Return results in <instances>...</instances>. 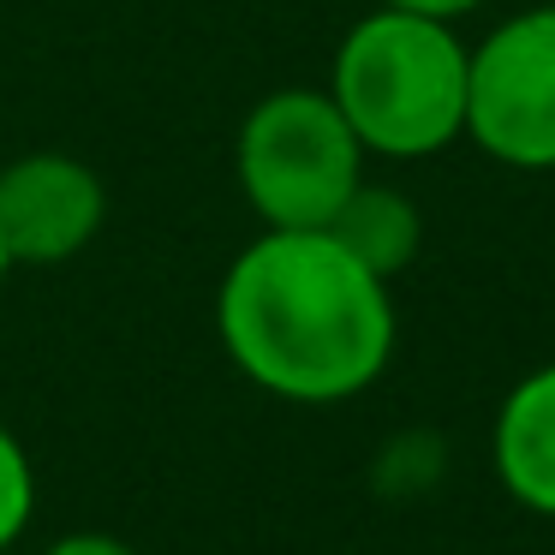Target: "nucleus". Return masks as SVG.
Returning a JSON list of instances; mask_svg holds the SVG:
<instances>
[{
	"label": "nucleus",
	"instance_id": "1",
	"mask_svg": "<svg viewBox=\"0 0 555 555\" xmlns=\"http://www.w3.org/2000/svg\"><path fill=\"white\" fill-rule=\"evenodd\" d=\"M216 335L263 395L340 406L395 359V299L328 228H263L216 287Z\"/></svg>",
	"mask_w": 555,
	"mask_h": 555
},
{
	"label": "nucleus",
	"instance_id": "2",
	"mask_svg": "<svg viewBox=\"0 0 555 555\" xmlns=\"http://www.w3.org/2000/svg\"><path fill=\"white\" fill-rule=\"evenodd\" d=\"M466 73L472 49L448 18L376 7L340 37L328 96L364 156L424 162L466 138Z\"/></svg>",
	"mask_w": 555,
	"mask_h": 555
},
{
	"label": "nucleus",
	"instance_id": "3",
	"mask_svg": "<svg viewBox=\"0 0 555 555\" xmlns=\"http://www.w3.org/2000/svg\"><path fill=\"white\" fill-rule=\"evenodd\" d=\"M233 173L263 228H328L364 180V144L328 90H269L240 120Z\"/></svg>",
	"mask_w": 555,
	"mask_h": 555
},
{
	"label": "nucleus",
	"instance_id": "4",
	"mask_svg": "<svg viewBox=\"0 0 555 555\" xmlns=\"http://www.w3.org/2000/svg\"><path fill=\"white\" fill-rule=\"evenodd\" d=\"M466 138L519 173H555V0L502 18L472 49Z\"/></svg>",
	"mask_w": 555,
	"mask_h": 555
},
{
	"label": "nucleus",
	"instance_id": "5",
	"mask_svg": "<svg viewBox=\"0 0 555 555\" xmlns=\"http://www.w3.org/2000/svg\"><path fill=\"white\" fill-rule=\"evenodd\" d=\"M108 221V185L66 150H30L0 168V245L30 269L73 263Z\"/></svg>",
	"mask_w": 555,
	"mask_h": 555
},
{
	"label": "nucleus",
	"instance_id": "6",
	"mask_svg": "<svg viewBox=\"0 0 555 555\" xmlns=\"http://www.w3.org/2000/svg\"><path fill=\"white\" fill-rule=\"evenodd\" d=\"M490 460L502 490L526 514L555 519V364L526 371L495 406Z\"/></svg>",
	"mask_w": 555,
	"mask_h": 555
},
{
	"label": "nucleus",
	"instance_id": "7",
	"mask_svg": "<svg viewBox=\"0 0 555 555\" xmlns=\"http://www.w3.org/2000/svg\"><path fill=\"white\" fill-rule=\"evenodd\" d=\"M328 233H335L371 275L395 281L400 269H412V257H418V245H424V216L406 192L359 180V192L340 204V216L328 221Z\"/></svg>",
	"mask_w": 555,
	"mask_h": 555
},
{
	"label": "nucleus",
	"instance_id": "8",
	"mask_svg": "<svg viewBox=\"0 0 555 555\" xmlns=\"http://www.w3.org/2000/svg\"><path fill=\"white\" fill-rule=\"evenodd\" d=\"M30 514H37V466H30L25 442L0 424V550L25 538Z\"/></svg>",
	"mask_w": 555,
	"mask_h": 555
},
{
	"label": "nucleus",
	"instance_id": "9",
	"mask_svg": "<svg viewBox=\"0 0 555 555\" xmlns=\"http://www.w3.org/2000/svg\"><path fill=\"white\" fill-rule=\"evenodd\" d=\"M49 555H138V550L114 531H66V538L49 543Z\"/></svg>",
	"mask_w": 555,
	"mask_h": 555
},
{
	"label": "nucleus",
	"instance_id": "10",
	"mask_svg": "<svg viewBox=\"0 0 555 555\" xmlns=\"http://www.w3.org/2000/svg\"><path fill=\"white\" fill-rule=\"evenodd\" d=\"M383 7H400V13H424V18H466V13H478L483 0H383Z\"/></svg>",
	"mask_w": 555,
	"mask_h": 555
},
{
	"label": "nucleus",
	"instance_id": "11",
	"mask_svg": "<svg viewBox=\"0 0 555 555\" xmlns=\"http://www.w3.org/2000/svg\"><path fill=\"white\" fill-rule=\"evenodd\" d=\"M7 275H13V257H7V245H0V287H7Z\"/></svg>",
	"mask_w": 555,
	"mask_h": 555
}]
</instances>
